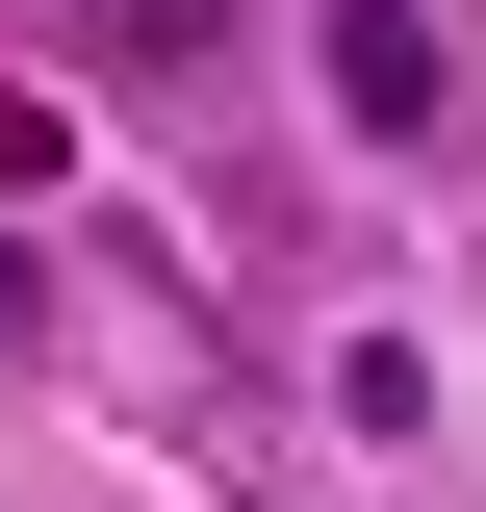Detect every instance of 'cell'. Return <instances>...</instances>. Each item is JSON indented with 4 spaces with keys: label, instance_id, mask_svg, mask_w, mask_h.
Instances as JSON below:
<instances>
[{
    "label": "cell",
    "instance_id": "obj_2",
    "mask_svg": "<svg viewBox=\"0 0 486 512\" xmlns=\"http://www.w3.org/2000/svg\"><path fill=\"white\" fill-rule=\"evenodd\" d=\"M0 333H52V256H26V231H0Z\"/></svg>",
    "mask_w": 486,
    "mask_h": 512
},
{
    "label": "cell",
    "instance_id": "obj_1",
    "mask_svg": "<svg viewBox=\"0 0 486 512\" xmlns=\"http://www.w3.org/2000/svg\"><path fill=\"white\" fill-rule=\"evenodd\" d=\"M333 103H359V154H435V128H461V77H435V0H333Z\"/></svg>",
    "mask_w": 486,
    "mask_h": 512
}]
</instances>
